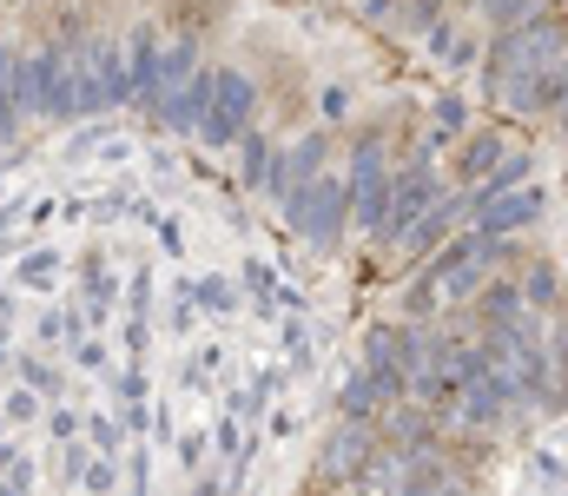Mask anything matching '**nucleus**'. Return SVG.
<instances>
[{"instance_id":"5","label":"nucleus","mask_w":568,"mask_h":496,"mask_svg":"<svg viewBox=\"0 0 568 496\" xmlns=\"http://www.w3.org/2000/svg\"><path fill=\"white\" fill-rule=\"evenodd\" d=\"M523 298H536V305H556V272H549V265H536V272H529V285H523Z\"/></svg>"},{"instance_id":"3","label":"nucleus","mask_w":568,"mask_h":496,"mask_svg":"<svg viewBox=\"0 0 568 496\" xmlns=\"http://www.w3.org/2000/svg\"><path fill=\"white\" fill-rule=\"evenodd\" d=\"M496 160H503V140H496V133H476V140L463 146V160H456V172H463V179H483V172H489Z\"/></svg>"},{"instance_id":"2","label":"nucleus","mask_w":568,"mask_h":496,"mask_svg":"<svg viewBox=\"0 0 568 496\" xmlns=\"http://www.w3.org/2000/svg\"><path fill=\"white\" fill-rule=\"evenodd\" d=\"M516 318H523V285L496 279V285L483 292V325H489V331H503V325H516Z\"/></svg>"},{"instance_id":"1","label":"nucleus","mask_w":568,"mask_h":496,"mask_svg":"<svg viewBox=\"0 0 568 496\" xmlns=\"http://www.w3.org/2000/svg\"><path fill=\"white\" fill-rule=\"evenodd\" d=\"M542 205H549V199H542L536 185H529V192H516V199H489V212H483V232H489V239H509V232L536 225V219H542Z\"/></svg>"},{"instance_id":"4","label":"nucleus","mask_w":568,"mask_h":496,"mask_svg":"<svg viewBox=\"0 0 568 496\" xmlns=\"http://www.w3.org/2000/svg\"><path fill=\"white\" fill-rule=\"evenodd\" d=\"M429 199H436V185H429V165H417V172L404 179V192H397V225H410Z\"/></svg>"},{"instance_id":"6","label":"nucleus","mask_w":568,"mask_h":496,"mask_svg":"<svg viewBox=\"0 0 568 496\" xmlns=\"http://www.w3.org/2000/svg\"><path fill=\"white\" fill-rule=\"evenodd\" d=\"M489 13H496L503 27H523V20H529V0H489Z\"/></svg>"},{"instance_id":"7","label":"nucleus","mask_w":568,"mask_h":496,"mask_svg":"<svg viewBox=\"0 0 568 496\" xmlns=\"http://www.w3.org/2000/svg\"><path fill=\"white\" fill-rule=\"evenodd\" d=\"M556 364H562V377H568V331H562V344H556Z\"/></svg>"}]
</instances>
